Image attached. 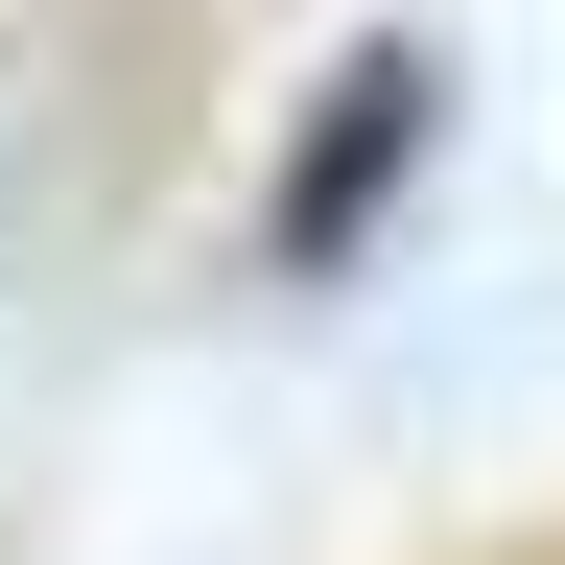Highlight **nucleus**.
<instances>
[{"label": "nucleus", "mask_w": 565, "mask_h": 565, "mask_svg": "<svg viewBox=\"0 0 565 565\" xmlns=\"http://www.w3.org/2000/svg\"><path fill=\"white\" fill-rule=\"evenodd\" d=\"M424 141H448V71H424V47H353L330 95H307V141H282V189H259V259L330 282V259L424 189Z\"/></svg>", "instance_id": "nucleus-1"}]
</instances>
